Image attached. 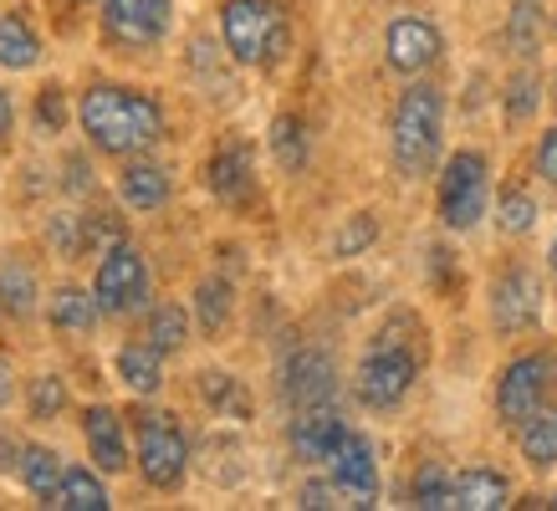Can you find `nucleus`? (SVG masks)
<instances>
[{"label": "nucleus", "mask_w": 557, "mask_h": 511, "mask_svg": "<svg viewBox=\"0 0 557 511\" xmlns=\"http://www.w3.org/2000/svg\"><path fill=\"white\" fill-rule=\"evenodd\" d=\"M220 36H225V51L240 67H267L292 41L287 11L276 0H225L220 5Z\"/></svg>", "instance_id": "20e7f679"}, {"label": "nucleus", "mask_w": 557, "mask_h": 511, "mask_svg": "<svg viewBox=\"0 0 557 511\" xmlns=\"http://www.w3.org/2000/svg\"><path fill=\"white\" fill-rule=\"evenodd\" d=\"M195 317H200L205 333H220V327H225V317H231V282L205 276L200 291H195Z\"/></svg>", "instance_id": "c85d7f7f"}, {"label": "nucleus", "mask_w": 557, "mask_h": 511, "mask_svg": "<svg viewBox=\"0 0 557 511\" xmlns=\"http://www.w3.org/2000/svg\"><path fill=\"white\" fill-rule=\"evenodd\" d=\"M134 435H138V471L153 491H174L189 471V440L180 420L164 409H144L134 414Z\"/></svg>", "instance_id": "39448f33"}, {"label": "nucleus", "mask_w": 557, "mask_h": 511, "mask_svg": "<svg viewBox=\"0 0 557 511\" xmlns=\"http://www.w3.org/2000/svg\"><path fill=\"white\" fill-rule=\"evenodd\" d=\"M511 501V486L502 471H491V465H471V471H460L456 476V507L460 511H496Z\"/></svg>", "instance_id": "6ab92c4d"}, {"label": "nucleus", "mask_w": 557, "mask_h": 511, "mask_svg": "<svg viewBox=\"0 0 557 511\" xmlns=\"http://www.w3.org/2000/svg\"><path fill=\"white\" fill-rule=\"evenodd\" d=\"M542 102V77L537 72H517L507 83V98H502V108H507V123H527L532 113H537Z\"/></svg>", "instance_id": "2f4dec72"}, {"label": "nucleus", "mask_w": 557, "mask_h": 511, "mask_svg": "<svg viewBox=\"0 0 557 511\" xmlns=\"http://www.w3.org/2000/svg\"><path fill=\"white\" fill-rule=\"evenodd\" d=\"M16 471H21V481H26V491H32L36 501H57L62 476H67L62 456H57V450H47V445H26V456H21Z\"/></svg>", "instance_id": "412c9836"}, {"label": "nucleus", "mask_w": 557, "mask_h": 511, "mask_svg": "<svg viewBox=\"0 0 557 511\" xmlns=\"http://www.w3.org/2000/svg\"><path fill=\"white\" fill-rule=\"evenodd\" d=\"M51 507H67V511H108V491H102V481L87 471V465H67V476H62V491Z\"/></svg>", "instance_id": "b1692460"}, {"label": "nucleus", "mask_w": 557, "mask_h": 511, "mask_svg": "<svg viewBox=\"0 0 557 511\" xmlns=\"http://www.w3.org/2000/svg\"><path fill=\"white\" fill-rule=\"evenodd\" d=\"M409 496H414V507H424V511L456 507V476H450L440 460H424L420 471H414V486H409Z\"/></svg>", "instance_id": "393cba45"}, {"label": "nucleus", "mask_w": 557, "mask_h": 511, "mask_svg": "<svg viewBox=\"0 0 557 511\" xmlns=\"http://www.w3.org/2000/svg\"><path fill=\"white\" fill-rule=\"evenodd\" d=\"M11 399H16V374H11V363L0 358V409L11 404Z\"/></svg>", "instance_id": "a19ab883"}, {"label": "nucleus", "mask_w": 557, "mask_h": 511, "mask_svg": "<svg viewBox=\"0 0 557 511\" xmlns=\"http://www.w3.org/2000/svg\"><path fill=\"white\" fill-rule=\"evenodd\" d=\"M553 507H557V496H553Z\"/></svg>", "instance_id": "c03bdc74"}, {"label": "nucleus", "mask_w": 557, "mask_h": 511, "mask_svg": "<svg viewBox=\"0 0 557 511\" xmlns=\"http://www.w3.org/2000/svg\"><path fill=\"white\" fill-rule=\"evenodd\" d=\"M98 297L83 287H62V291H51V307H47V317L57 333H67V338H87L92 327H98Z\"/></svg>", "instance_id": "a211bd4d"}, {"label": "nucleus", "mask_w": 557, "mask_h": 511, "mask_svg": "<svg viewBox=\"0 0 557 511\" xmlns=\"http://www.w3.org/2000/svg\"><path fill=\"white\" fill-rule=\"evenodd\" d=\"M92 297L108 317H128L149 302V261L128 246V240H113L108 256L98 261V276H92Z\"/></svg>", "instance_id": "0eeeda50"}, {"label": "nucleus", "mask_w": 557, "mask_h": 511, "mask_svg": "<svg viewBox=\"0 0 557 511\" xmlns=\"http://www.w3.org/2000/svg\"><path fill=\"white\" fill-rule=\"evenodd\" d=\"M496 225H502V236H527V230L537 225V200L517 185L502 189V200H496Z\"/></svg>", "instance_id": "cd10ccee"}, {"label": "nucleus", "mask_w": 557, "mask_h": 511, "mask_svg": "<svg viewBox=\"0 0 557 511\" xmlns=\"http://www.w3.org/2000/svg\"><path fill=\"white\" fill-rule=\"evenodd\" d=\"M26 404H32V420H57V414L67 409V384L57 374H41L32 384V399H26Z\"/></svg>", "instance_id": "473e14b6"}, {"label": "nucleus", "mask_w": 557, "mask_h": 511, "mask_svg": "<svg viewBox=\"0 0 557 511\" xmlns=\"http://www.w3.org/2000/svg\"><path fill=\"white\" fill-rule=\"evenodd\" d=\"M420 338L424 327L414 312H388L384 317V327L373 333L369 353H363L354 378L358 399L369 409H394L414 389V378H420Z\"/></svg>", "instance_id": "f03ea898"}, {"label": "nucleus", "mask_w": 557, "mask_h": 511, "mask_svg": "<svg viewBox=\"0 0 557 511\" xmlns=\"http://www.w3.org/2000/svg\"><path fill=\"white\" fill-rule=\"evenodd\" d=\"M537 174L547 185H557V128H547V134L537 138Z\"/></svg>", "instance_id": "4c0bfd02"}, {"label": "nucleus", "mask_w": 557, "mask_h": 511, "mask_svg": "<svg viewBox=\"0 0 557 511\" xmlns=\"http://www.w3.org/2000/svg\"><path fill=\"white\" fill-rule=\"evenodd\" d=\"M119 195L128 210H159V204L170 200V174L159 170V164H144V159H128L119 174Z\"/></svg>", "instance_id": "f3484780"}, {"label": "nucleus", "mask_w": 557, "mask_h": 511, "mask_svg": "<svg viewBox=\"0 0 557 511\" xmlns=\"http://www.w3.org/2000/svg\"><path fill=\"white\" fill-rule=\"evenodd\" d=\"M373 240H379V221H373L369 210H358V215L343 221L338 236H333V256H338V261H354V256L369 251Z\"/></svg>", "instance_id": "7c9ffc66"}, {"label": "nucleus", "mask_w": 557, "mask_h": 511, "mask_svg": "<svg viewBox=\"0 0 557 511\" xmlns=\"http://www.w3.org/2000/svg\"><path fill=\"white\" fill-rule=\"evenodd\" d=\"M440 138H445V102L430 83H409L394 102V128H388L394 164H399L405 179H424L435 170Z\"/></svg>", "instance_id": "7ed1b4c3"}, {"label": "nucleus", "mask_w": 557, "mask_h": 511, "mask_svg": "<svg viewBox=\"0 0 557 511\" xmlns=\"http://www.w3.org/2000/svg\"><path fill=\"white\" fill-rule=\"evenodd\" d=\"M0 302H11V312H32V276L21 266L0 272Z\"/></svg>", "instance_id": "f704fd0d"}, {"label": "nucleus", "mask_w": 557, "mask_h": 511, "mask_svg": "<svg viewBox=\"0 0 557 511\" xmlns=\"http://www.w3.org/2000/svg\"><path fill=\"white\" fill-rule=\"evenodd\" d=\"M200 394H205V404L246 414V399L236 394V378H231V374H200Z\"/></svg>", "instance_id": "72a5a7b5"}, {"label": "nucleus", "mask_w": 557, "mask_h": 511, "mask_svg": "<svg viewBox=\"0 0 557 511\" xmlns=\"http://www.w3.org/2000/svg\"><path fill=\"white\" fill-rule=\"evenodd\" d=\"M486 195H491L486 153L460 149L456 159L445 164V174H440V221H445V230H471V225H481Z\"/></svg>", "instance_id": "423d86ee"}, {"label": "nucleus", "mask_w": 557, "mask_h": 511, "mask_svg": "<svg viewBox=\"0 0 557 511\" xmlns=\"http://www.w3.org/2000/svg\"><path fill=\"white\" fill-rule=\"evenodd\" d=\"M189 338V312L180 302H159L149 312V342L159 353H180Z\"/></svg>", "instance_id": "bb28decb"}, {"label": "nucleus", "mask_w": 557, "mask_h": 511, "mask_svg": "<svg viewBox=\"0 0 557 511\" xmlns=\"http://www.w3.org/2000/svg\"><path fill=\"white\" fill-rule=\"evenodd\" d=\"M522 460L532 471H553L557 465V409L542 404L532 420H522Z\"/></svg>", "instance_id": "4be33fe9"}, {"label": "nucleus", "mask_w": 557, "mask_h": 511, "mask_svg": "<svg viewBox=\"0 0 557 511\" xmlns=\"http://www.w3.org/2000/svg\"><path fill=\"white\" fill-rule=\"evenodd\" d=\"M41 57V36L32 32L26 16H0V67L5 72H26Z\"/></svg>", "instance_id": "5701e85b"}, {"label": "nucleus", "mask_w": 557, "mask_h": 511, "mask_svg": "<svg viewBox=\"0 0 557 511\" xmlns=\"http://www.w3.org/2000/svg\"><path fill=\"white\" fill-rule=\"evenodd\" d=\"M338 496H343V486L338 481H307L302 486V496H297V501H302V507H338Z\"/></svg>", "instance_id": "e433bc0d"}, {"label": "nucleus", "mask_w": 557, "mask_h": 511, "mask_svg": "<svg viewBox=\"0 0 557 511\" xmlns=\"http://www.w3.org/2000/svg\"><path fill=\"white\" fill-rule=\"evenodd\" d=\"M343 435H348V425H343V414L333 404L297 409V420H292V450L302 460H333Z\"/></svg>", "instance_id": "2eb2a0df"}, {"label": "nucleus", "mask_w": 557, "mask_h": 511, "mask_svg": "<svg viewBox=\"0 0 557 511\" xmlns=\"http://www.w3.org/2000/svg\"><path fill=\"white\" fill-rule=\"evenodd\" d=\"M36 123H41L47 134H62V123H67V108H62V87H41V98H36Z\"/></svg>", "instance_id": "c9c22d12"}, {"label": "nucleus", "mask_w": 557, "mask_h": 511, "mask_svg": "<svg viewBox=\"0 0 557 511\" xmlns=\"http://www.w3.org/2000/svg\"><path fill=\"white\" fill-rule=\"evenodd\" d=\"M21 456H26V445L11 435V429H0V471H11V465H21Z\"/></svg>", "instance_id": "58836bf2"}, {"label": "nucleus", "mask_w": 557, "mask_h": 511, "mask_svg": "<svg viewBox=\"0 0 557 511\" xmlns=\"http://www.w3.org/2000/svg\"><path fill=\"white\" fill-rule=\"evenodd\" d=\"M547 261H553V272H557V240H553V256H547Z\"/></svg>", "instance_id": "79ce46f5"}, {"label": "nucleus", "mask_w": 557, "mask_h": 511, "mask_svg": "<svg viewBox=\"0 0 557 511\" xmlns=\"http://www.w3.org/2000/svg\"><path fill=\"white\" fill-rule=\"evenodd\" d=\"M113 369H119V378L134 394H153L159 378H164V353H159L153 342H123L119 358H113Z\"/></svg>", "instance_id": "aec40b11"}, {"label": "nucleus", "mask_w": 557, "mask_h": 511, "mask_svg": "<svg viewBox=\"0 0 557 511\" xmlns=\"http://www.w3.org/2000/svg\"><path fill=\"white\" fill-rule=\"evenodd\" d=\"M553 374H557L553 353H522V358H511L507 369H502V378H496V414H502V425H517V429H522V420H532V414L547 404Z\"/></svg>", "instance_id": "6e6552de"}, {"label": "nucleus", "mask_w": 557, "mask_h": 511, "mask_svg": "<svg viewBox=\"0 0 557 511\" xmlns=\"http://www.w3.org/2000/svg\"><path fill=\"white\" fill-rule=\"evenodd\" d=\"M271 153H276V164L287 174H297L307 164V128L297 113H282V119L271 123Z\"/></svg>", "instance_id": "a878e982"}, {"label": "nucleus", "mask_w": 557, "mask_h": 511, "mask_svg": "<svg viewBox=\"0 0 557 511\" xmlns=\"http://www.w3.org/2000/svg\"><path fill=\"white\" fill-rule=\"evenodd\" d=\"M174 0H108L102 5V26L119 47H153L170 32Z\"/></svg>", "instance_id": "9d476101"}, {"label": "nucleus", "mask_w": 557, "mask_h": 511, "mask_svg": "<svg viewBox=\"0 0 557 511\" xmlns=\"http://www.w3.org/2000/svg\"><path fill=\"white\" fill-rule=\"evenodd\" d=\"M77 123L92 138V149L113 153V159H138V153H149L164 138V108L149 92L113 83L87 87L83 102H77Z\"/></svg>", "instance_id": "f257e3e1"}, {"label": "nucleus", "mask_w": 557, "mask_h": 511, "mask_svg": "<svg viewBox=\"0 0 557 511\" xmlns=\"http://www.w3.org/2000/svg\"><path fill=\"white\" fill-rule=\"evenodd\" d=\"M333 481L343 486V496H354V507H373V491H379V465H373V445L363 435H343V445L333 450Z\"/></svg>", "instance_id": "4468645a"}, {"label": "nucleus", "mask_w": 557, "mask_h": 511, "mask_svg": "<svg viewBox=\"0 0 557 511\" xmlns=\"http://www.w3.org/2000/svg\"><path fill=\"white\" fill-rule=\"evenodd\" d=\"M72 5H87V0H72Z\"/></svg>", "instance_id": "37998d69"}, {"label": "nucleus", "mask_w": 557, "mask_h": 511, "mask_svg": "<svg viewBox=\"0 0 557 511\" xmlns=\"http://www.w3.org/2000/svg\"><path fill=\"white\" fill-rule=\"evenodd\" d=\"M11 128H16V108H11V92L0 87V149L11 144Z\"/></svg>", "instance_id": "ea45409f"}, {"label": "nucleus", "mask_w": 557, "mask_h": 511, "mask_svg": "<svg viewBox=\"0 0 557 511\" xmlns=\"http://www.w3.org/2000/svg\"><path fill=\"white\" fill-rule=\"evenodd\" d=\"M282 394H287L292 409H318L338 399V369L322 348H302V353L287 358L282 369Z\"/></svg>", "instance_id": "9b49d317"}, {"label": "nucleus", "mask_w": 557, "mask_h": 511, "mask_svg": "<svg viewBox=\"0 0 557 511\" xmlns=\"http://www.w3.org/2000/svg\"><path fill=\"white\" fill-rule=\"evenodd\" d=\"M83 435H87V450H92V460H98V471H128V440H123V420L119 409L108 404H92L83 414Z\"/></svg>", "instance_id": "dca6fc26"}, {"label": "nucleus", "mask_w": 557, "mask_h": 511, "mask_svg": "<svg viewBox=\"0 0 557 511\" xmlns=\"http://www.w3.org/2000/svg\"><path fill=\"white\" fill-rule=\"evenodd\" d=\"M537 36H542V0H517L511 5V21H507V41L517 57H532L537 51Z\"/></svg>", "instance_id": "c756f323"}, {"label": "nucleus", "mask_w": 557, "mask_h": 511, "mask_svg": "<svg viewBox=\"0 0 557 511\" xmlns=\"http://www.w3.org/2000/svg\"><path fill=\"white\" fill-rule=\"evenodd\" d=\"M537 317H542L537 272L511 266V272L496 276V287H491V323L502 327V333H527V327H537Z\"/></svg>", "instance_id": "1a4fd4ad"}, {"label": "nucleus", "mask_w": 557, "mask_h": 511, "mask_svg": "<svg viewBox=\"0 0 557 511\" xmlns=\"http://www.w3.org/2000/svg\"><path fill=\"white\" fill-rule=\"evenodd\" d=\"M205 185L210 195L225 204H246L256 195V164H251V149L246 144H220L210 159H205Z\"/></svg>", "instance_id": "ddd939ff"}, {"label": "nucleus", "mask_w": 557, "mask_h": 511, "mask_svg": "<svg viewBox=\"0 0 557 511\" xmlns=\"http://www.w3.org/2000/svg\"><path fill=\"white\" fill-rule=\"evenodd\" d=\"M384 57L394 72H405V77H420L424 67H435L440 62V32L435 21L424 16H399L388 26L384 36Z\"/></svg>", "instance_id": "f8f14e48"}]
</instances>
